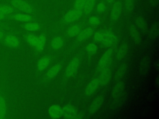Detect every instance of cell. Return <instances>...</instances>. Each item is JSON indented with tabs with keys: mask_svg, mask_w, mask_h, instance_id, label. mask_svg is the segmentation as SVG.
Masks as SVG:
<instances>
[{
	"mask_svg": "<svg viewBox=\"0 0 159 119\" xmlns=\"http://www.w3.org/2000/svg\"><path fill=\"white\" fill-rule=\"evenodd\" d=\"M11 5L14 9L26 14H30L33 12V8L32 6L24 0H11Z\"/></svg>",
	"mask_w": 159,
	"mask_h": 119,
	"instance_id": "1",
	"label": "cell"
},
{
	"mask_svg": "<svg viewBox=\"0 0 159 119\" xmlns=\"http://www.w3.org/2000/svg\"><path fill=\"white\" fill-rule=\"evenodd\" d=\"M117 38L116 35L111 31L103 32V37L101 43L106 46H112L116 44Z\"/></svg>",
	"mask_w": 159,
	"mask_h": 119,
	"instance_id": "2",
	"label": "cell"
},
{
	"mask_svg": "<svg viewBox=\"0 0 159 119\" xmlns=\"http://www.w3.org/2000/svg\"><path fill=\"white\" fill-rule=\"evenodd\" d=\"M112 55V49L107 50L102 56L101 59L99 60L98 64V71H101L102 69L107 68L111 62V56Z\"/></svg>",
	"mask_w": 159,
	"mask_h": 119,
	"instance_id": "3",
	"label": "cell"
},
{
	"mask_svg": "<svg viewBox=\"0 0 159 119\" xmlns=\"http://www.w3.org/2000/svg\"><path fill=\"white\" fill-rule=\"evenodd\" d=\"M83 14L82 10L80 9H73L70 11H68L63 17V20L65 23L70 24L71 22H73L78 19H80Z\"/></svg>",
	"mask_w": 159,
	"mask_h": 119,
	"instance_id": "4",
	"label": "cell"
},
{
	"mask_svg": "<svg viewBox=\"0 0 159 119\" xmlns=\"http://www.w3.org/2000/svg\"><path fill=\"white\" fill-rule=\"evenodd\" d=\"M62 115L65 118H78L79 114L77 113L75 108L71 105H66L62 108Z\"/></svg>",
	"mask_w": 159,
	"mask_h": 119,
	"instance_id": "5",
	"label": "cell"
},
{
	"mask_svg": "<svg viewBox=\"0 0 159 119\" xmlns=\"http://www.w3.org/2000/svg\"><path fill=\"white\" fill-rule=\"evenodd\" d=\"M79 64H80V61L78 58H75L74 59H73L70 61V63L68 64L66 69V76L70 77L73 76L76 73V71L78 70Z\"/></svg>",
	"mask_w": 159,
	"mask_h": 119,
	"instance_id": "6",
	"label": "cell"
},
{
	"mask_svg": "<svg viewBox=\"0 0 159 119\" xmlns=\"http://www.w3.org/2000/svg\"><path fill=\"white\" fill-rule=\"evenodd\" d=\"M4 43L9 47L11 48H17L20 45V41L19 38L12 35V34H8L6 35L3 38Z\"/></svg>",
	"mask_w": 159,
	"mask_h": 119,
	"instance_id": "7",
	"label": "cell"
},
{
	"mask_svg": "<svg viewBox=\"0 0 159 119\" xmlns=\"http://www.w3.org/2000/svg\"><path fill=\"white\" fill-rule=\"evenodd\" d=\"M111 78V71L107 67L101 71V74L99 77V81L100 84L104 86L108 84Z\"/></svg>",
	"mask_w": 159,
	"mask_h": 119,
	"instance_id": "8",
	"label": "cell"
},
{
	"mask_svg": "<svg viewBox=\"0 0 159 119\" xmlns=\"http://www.w3.org/2000/svg\"><path fill=\"white\" fill-rule=\"evenodd\" d=\"M122 9V4L120 1L116 2L111 9V18L112 20H116L120 16Z\"/></svg>",
	"mask_w": 159,
	"mask_h": 119,
	"instance_id": "9",
	"label": "cell"
},
{
	"mask_svg": "<svg viewBox=\"0 0 159 119\" xmlns=\"http://www.w3.org/2000/svg\"><path fill=\"white\" fill-rule=\"evenodd\" d=\"M100 83L98 78L93 79L86 86L85 89V94L88 96L92 95L98 89Z\"/></svg>",
	"mask_w": 159,
	"mask_h": 119,
	"instance_id": "10",
	"label": "cell"
},
{
	"mask_svg": "<svg viewBox=\"0 0 159 119\" xmlns=\"http://www.w3.org/2000/svg\"><path fill=\"white\" fill-rule=\"evenodd\" d=\"M48 114L52 118H58L62 115V108L58 105H52L48 108Z\"/></svg>",
	"mask_w": 159,
	"mask_h": 119,
	"instance_id": "11",
	"label": "cell"
},
{
	"mask_svg": "<svg viewBox=\"0 0 159 119\" xmlns=\"http://www.w3.org/2000/svg\"><path fill=\"white\" fill-rule=\"evenodd\" d=\"M150 65V60L149 57L147 56H144L140 61V65H139V71L140 73L143 75L146 74L149 71Z\"/></svg>",
	"mask_w": 159,
	"mask_h": 119,
	"instance_id": "12",
	"label": "cell"
},
{
	"mask_svg": "<svg viewBox=\"0 0 159 119\" xmlns=\"http://www.w3.org/2000/svg\"><path fill=\"white\" fill-rule=\"evenodd\" d=\"M124 84L122 81H119L116 84V85L113 87L111 95L112 99H115L119 96L120 94H122L124 92Z\"/></svg>",
	"mask_w": 159,
	"mask_h": 119,
	"instance_id": "13",
	"label": "cell"
},
{
	"mask_svg": "<svg viewBox=\"0 0 159 119\" xmlns=\"http://www.w3.org/2000/svg\"><path fill=\"white\" fill-rule=\"evenodd\" d=\"M104 100V98L102 96H99L98 97H96L94 100L92 102L91 105L89 107V112L91 113H93L94 112H96L99 108L101 106L102 102Z\"/></svg>",
	"mask_w": 159,
	"mask_h": 119,
	"instance_id": "14",
	"label": "cell"
},
{
	"mask_svg": "<svg viewBox=\"0 0 159 119\" xmlns=\"http://www.w3.org/2000/svg\"><path fill=\"white\" fill-rule=\"evenodd\" d=\"M7 114V103L4 96L0 94V119H4Z\"/></svg>",
	"mask_w": 159,
	"mask_h": 119,
	"instance_id": "15",
	"label": "cell"
},
{
	"mask_svg": "<svg viewBox=\"0 0 159 119\" xmlns=\"http://www.w3.org/2000/svg\"><path fill=\"white\" fill-rule=\"evenodd\" d=\"M126 98V94L123 92L122 94H120L119 96L113 99L114 100L112 103L111 104V109L112 110H116L125 101V99Z\"/></svg>",
	"mask_w": 159,
	"mask_h": 119,
	"instance_id": "16",
	"label": "cell"
},
{
	"mask_svg": "<svg viewBox=\"0 0 159 119\" xmlns=\"http://www.w3.org/2000/svg\"><path fill=\"white\" fill-rule=\"evenodd\" d=\"M93 33V29L92 28H87L82 31H80L77 36V40L79 42L83 41L89 38Z\"/></svg>",
	"mask_w": 159,
	"mask_h": 119,
	"instance_id": "17",
	"label": "cell"
},
{
	"mask_svg": "<svg viewBox=\"0 0 159 119\" xmlns=\"http://www.w3.org/2000/svg\"><path fill=\"white\" fill-rule=\"evenodd\" d=\"M11 17L15 20L19 21V22H29L32 19V17L31 15L27 14H22V13H17V14H13L11 16Z\"/></svg>",
	"mask_w": 159,
	"mask_h": 119,
	"instance_id": "18",
	"label": "cell"
},
{
	"mask_svg": "<svg viewBox=\"0 0 159 119\" xmlns=\"http://www.w3.org/2000/svg\"><path fill=\"white\" fill-rule=\"evenodd\" d=\"M129 32L134 42L136 44L140 43V42H141L140 35L139 33V31L134 25H130V26L129 27Z\"/></svg>",
	"mask_w": 159,
	"mask_h": 119,
	"instance_id": "19",
	"label": "cell"
},
{
	"mask_svg": "<svg viewBox=\"0 0 159 119\" xmlns=\"http://www.w3.org/2000/svg\"><path fill=\"white\" fill-rule=\"evenodd\" d=\"M159 33V24L158 22H155L153 24L152 27H151L149 33H148V37L151 40H155Z\"/></svg>",
	"mask_w": 159,
	"mask_h": 119,
	"instance_id": "20",
	"label": "cell"
},
{
	"mask_svg": "<svg viewBox=\"0 0 159 119\" xmlns=\"http://www.w3.org/2000/svg\"><path fill=\"white\" fill-rule=\"evenodd\" d=\"M127 69V65L125 63L122 64L119 68H118L117 71H116L115 76H114V79L116 81H119L125 74L126 71Z\"/></svg>",
	"mask_w": 159,
	"mask_h": 119,
	"instance_id": "21",
	"label": "cell"
},
{
	"mask_svg": "<svg viewBox=\"0 0 159 119\" xmlns=\"http://www.w3.org/2000/svg\"><path fill=\"white\" fill-rule=\"evenodd\" d=\"M127 50H128V46L127 43L122 44V45L119 48V49L116 52V58L117 60H121L122 58H123L127 54Z\"/></svg>",
	"mask_w": 159,
	"mask_h": 119,
	"instance_id": "22",
	"label": "cell"
},
{
	"mask_svg": "<svg viewBox=\"0 0 159 119\" xmlns=\"http://www.w3.org/2000/svg\"><path fill=\"white\" fill-rule=\"evenodd\" d=\"M50 59L48 56H44L40 59L37 63V69L39 71H42L45 69L49 64Z\"/></svg>",
	"mask_w": 159,
	"mask_h": 119,
	"instance_id": "23",
	"label": "cell"
},
{
	"mask_svg": "<svg viewBox=\"0 0 159 119\" xmlns=\"http://www.w3.org/2000/svg\"><path fill=\"white\" fill-rule=\"evenodd\" d=\"M61 64H57L55 65H54L53 66H52L48 71L47 73V76L48 79H51L53 78V77H55L58 73V72L60 71L61 69Z\"/></svg>",
	"mask_w": 159,
	"mask_h": 119,
	"instance_id": "24",
	"label": "cell"
},
{
	"mask_svg": "<svg viewBox=\"0 0 159 119\" xmlns=\"http://www.w3.org/2000/svg\"><path fill=\"white\" fill-rule=\"evenodd\" d=\"M135 23L137 27L142 31L143 32H146L147 31V24L145 19L140 16H139L135 19Z\"/></svg>",
	"mask_w": 159,
	"mask_h": 119,
	"instance_id": "25",
	"label": "cell"
},
{
	"mask_svg": "<svg viewBox=\"0 0 159 119\" xmlns=\"http://www.w3.org/2000/svg\"><path fill=\"white\" fill-rule=\"evenodd\" d=\"M14 8L11 5L1 4L0 5V13L4 15H7L12 14L14 11Z\"/></svg>",
	"mask_w": 159,
	"mask_h": 119,
	"instance_id": "26",
	"label": "cell"
},
{
	"mask_svg": "<svg viewBox=\"0 0 159 119\" xmlns=\"http://www.w3.org/2000/svg\"><path fill=\"white\" fill-rule=\"evenodd\" d=\"M63 45V40L60 37H56L51 42V47L53 50L60 49Z\"/></svg>",
	"mask_w": 159,
	"mask_h": 119,
	"instance_id": "27",
	"label": "cell"
},
{
	"mask_svg": "<svg viewBox=\"0 0 159 119\" xmlns=\"http://www.w3.org/2000/svg\"><path fill=\"white\" fill-rule=\"evenodd\" d=\"M45 42H46L45 36L44 35H40L39 37H38L37 43L34 47L38 51H42V50L45 46Z\"/></svg>",
	"mask_w": 159,
	"mask_h": 119,
	"instance_id": "28",
	"label": "cell"
},
{
	"mask_svg": "<svg viewBox=\"0 0 159 119\" xmlns=\"http://www.w3.org/2000/svg\"><path fill=\"white\" fill-rule=\"evenodd\" d=\"M23 27L29 31H37L40 29V25L39 23L37 22H27L25 23L23 25Z\"/></svg>",
	"mask_w": 159,
	"mask_h": 119,
	"instance_id": "29",
	"label": "cell"
},
{
	"mask_svg": "<svg viewBox=\"0 0 159 119\" xmlns=\"http://www.w3.org/2000/svg\"><path fill=\"white\" fill-rule=\"evenodd\" d=\"M95 2L96 0H86L83 9L84 10V12L86 14H88L92 11L95 4Z\"/></svg>",
	"mask_w": 159,
	"mask_h": 119,
	"instance_id": "30",
	"label": "cell"
},
{
	"mask_svg": "<svg viewBox=\"0 0 159 119\" xmlns=\"http://www.w3.org/2000/svg\"><path fill=\"white\" fill-rule=\"evenodd\" d=\"M81 30V27L78 24L73 25L70 27L67 30V34L70 37H74L79 33Z\"/></svg>",
	"mask_w": 159,
	"mask_h": 119,
	"instance_id": "31",
	"label": "cell"
},
{
	"mask_svg": "<svg viewBox=\"0 0 159 119\" xmlns=\"http://www.w3.org/2000/svg\"><path fill=\"white\" fill-rule=\"evenodd\" d=\"M37 38H38V37L37 36H35L33 34H30V33L27 34L25 36V41L27 42L28 44H29L30 46H35L37 42Z\"/></svg>",
	"mask_w": 159,
	"mask_h": 119,
	"instance_id": "32",
	"label": "cell"
},
{
	"mask_svg": "<svg viewBox=\"0 0 159 119\" xmlns=\"http://www.w3.org/2000/svg\"><path fill=\"white\" fill-rule=\"evenodd\" d=\"M97 49H98L97 46L93 43H89L86 47V50L88 53L90 54V55H93V54L95 53L97 51Z\"/></svg>",
	"mask_w": 159,
	"mask_h": 119,
	"instance_id": "33",
	"label": "cell"
},
{
	"mask_svg": "<svg viewBox=\"0 0 159 119\" xmlns=\"http://www.w3.org/2000/svg\"><path fill=\"white\" fill-rule=\"evenodd\" d=\"M125 9L127 12H130L134 8V0H124Z\"/></svg>",
	"mask_w": 159,
	"mask_h": 119,
	"instance_id": "34",
	"label": "cell"
},
{
	"mask_svg": "<svg viewBox=\"0 0 159 119\" xmlns=\"http://www.w3.org/2000/svg\"><path fill=\"white\" fill-rule=\"evenodd\" d=\"M86 0H75L74 3L75 9L82 10L83 9Z\"/></svg>",
	"mask_w": 159,
	"mask_h": 119,
	"instance_id": "35",
	"label": "cell"
},
{
	"mask_svg": "<svg viewBox=\"0 0 159 119\" xmlns=\"http://www.w3.org/2000/svg\"><path fill=\"white\" fill-rule=\"evenodd\" d=\"M89 23L92 25H97L100 23V19L96 16H91L89 18Z\"/></svg>",
	"mask_w": 159,
	"mask_h": 119,
	"instance_id": "36",
	"label": "cell"
},
{
	"mask_svg": "<svg viewBox=\"0 0 159 119\" xmlns=\"http://www.w3.org/2000/svg\"><path fill=\"white\" fill-rule=\"evenodd\" d=\"M103 37V32L98 31L96 32L94 35V40L97 42H101Z\"/></svg>",
	"mask_w": 159,
	"mask_h": 119,
	"instance_id": "37",
	"label": "cell"
},
{
	"mask_svg": "<svg viewBox=\"0 0 159 119\" xmlns=\"http://www.w3.org/2000/svg\"><path fill=\"white\" fill-rule=\"evenodd\" d=\"M105 9H106V6L104 2H101L97 5L96 10L98 12H102L105 11Z\"/></svg>",
	"mask_w": 159,
	"mask_h": 119,
	"instance_id": "38",
	"label": "cell"
},
{
	"mask_svg": "<svg viewBox=\"0 0 159 119\" xmlns=\"http://www.w3.org/2000/svg\"><path fill=\"white\" fill-rule=\"evenodd\" d=\"M148 1L150 4L153 7L157 6L159 2V0H148Z\"/></svg>",
	"mask_w": 159,
	"mask_h": 119,
	"instance_id": "39",
	"label": "cell"
},
{
	"mask_svg": "<svg viewBox=\"0 0 159 119\" xmlns=\"http://www.w3.org/2000/svg\"><path fill=\"white\" fill-rule=\"evenodd\" d=\"M4 38V32L0 30V41H1Z\"/></svg>",
	"mask_w": 159,
	"mask_h": 119,
	"instance_id": "40",
	"label": "cell"
},
{
	"mask_svg": "<svg viewBox=\"0 0 159 119\" xmlns=\"http://www.w3.org/2000/svg\"><path fill=\"white\" fill-rule=\"evenodd\" d=\"M5 18H6V15H4L2 14L1 13H0V20H4Z\"/></svg>",
	"mask_w": 159,
	"mask_h": 119,
	"instance_id": "41",
	"label": "cell"
},
{
	"mask_svg": "<svg viewBox=\"0 0 159 119\" xmlns=\"http://www.w3.org/2000/svg\"><path fill=\"white\" fill-rule=\"evenodd\" d=\"M158 63H159V61H157V62H156V63H155V66H156V68H157V70L158 69Z\"/></svg>",
	"mask_w": 159,
	"mask_h": 119,
	"instance_id": "42",
	"label": "cell"
},
{
	"mask_svg": "<svg viewBox=\"0 0 159 119\" xmlns=\"http://www.w3.org/2000/svg\"><path fill=\"white\" fill-rule=\"evenodd\" d=\"M107 1L108 2H111L112 1H113V0H107Z\"/></svg>",
	"mask_w": 159,
	"mask_h": 119,
	"instance_id": "43",
	"label": "cell"
},
{
	"mask_svg": "<svg viewBox=\"0 0 159 119\" xmlns=\"http://www.w3.org/2000/svg\"><path fill=\"white\" fill-rule=\"evenodd\" d=\"M0 30H1V26H0Z\"/></svg>",
	"mask_w": 159,
	"mask_h": 119,
	"instance_id": "44",
	"label": "cell"
}]
</instances>
